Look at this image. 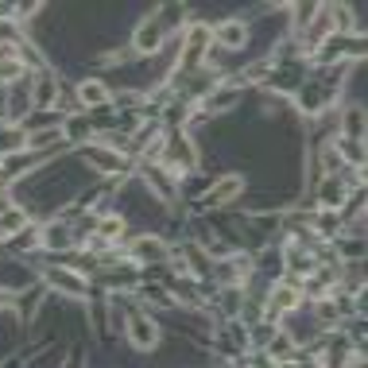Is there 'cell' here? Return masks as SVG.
<instances>
[{
  "label": "cell",
  "mask_w": 368,
  "mask_h": 368,
  "mask_svg": "<svg viewBox=\"0 0 368 368\" xmlns=\"http://www.w3.org/2000/svg\"><path fill=\"white\" fill-rule=\"evenodd\" d=\"M209 43H214V31H209L206 23H194V28L186 31V47H182V70L198 66L201 58H206Z\"/></svg>",
  "instance_id": "cell-1"
},
{
  "label": "cell",
  "mask_w": 368,
  "mask_h": 368,
  "mask_svg": "<svg viewBox=\"0 0 368 368\" xmlns=\"http://www.w3.org/2000/svg\"><path fill=\"white\" fill-rule=\"evenodd\" d=\"M128 334H132V345H136V349H152L155 341H159L155 322L144 318V314H132V318H128Z\"/></svg>",
  "instance_id": "cell-7"
},
{
  "label": "cell",
  "mask_w": 368,
  "mask_h": 368,
  "mask_svg": "<svg viewBox=\"0 0 368 368\" xmlns=\"http://www.w3.org/2000/svg\"><path fill=\"white\" fill-rule=\"evenodd\" d=\"M236 98H241V93L236 90H225V93H209L206 101H201V112H217V109H233L236 105ZM198 112V117H201Z\"/></svg>",
  "instance_id": "cell-14"
},
{
  "label": "cell",
  "mask_w": 368,
  "mask_h": 368,
  "mask_svg": "<svg viewBox=\"0 0 368 368\" xmlns=\"http://www.w3.org/2000/svg\"><path fill=\"white\" fill-rule=\"evenodd\" d=\"M85 159H90L98 171H105V174H120V171H128V159H125V155L109 152V147H101V144H90V147H85Z\"/></svg>",
  "instance_id": "cell-4"
},
{
  "label": "cell",
  "mask_w": 368,
  "mask_h": 368,
  "mask_svg": "<svg viewBox=\"0 0 368 368\" xmlns=\"http://www.w3.org/2000/svg\"><path fill=\"white\" fill-rule=\"evenodd\" d=\"M291 353H295V345L287 341V334H279L275 341H271V357H283V361H287Z\"/></svg>",
  "instance_id": "cell-20"
},
{
  "label": "cell",
  "mask_w": 368,
  "mask_h": 368,
  "mask_svg": "<svg viewBox=\"0 0 368 368\" xmlns=\"http://www.w3.org/2000/svg\"><path fill=\"white\" fill-rule=\"evenodd\" d=\"M78 101L82 105H105L109 101V90H105L101 82H82L78 85Z\"/></svg>",
  "instance_id": "cell-13"
},
{
  "label": "cell",
  "mask_w": 368,
  "mask_h": 368,
  "mask_svg": "<svg viewBox=\"0 0 368 368\" xmlns=\"http://www.w3.org/2000/svg\"><path fill=\"white\" fill-rule=\"evenodd\" d=\"M291 12H295V31H306V20H314L318 8H314V4H295Z\"/></svg>",
  "instance_id": "cell-19"
},
{
  "label": "cell",
  "mask_w": 368,
  "mask_h": 368,
  "mask_svg": "<svg viewBox=\"0 0 368 368\" xmlns=\"http://www.w3.org/2000/svg\"><path fill=\"white\" fill-rule=\"evenodd\" d=\"M51 101H55V85H51V78H43L39 93H35V105H51Z\"/></svg>",
  "instance_id": "cell-21"
},
{
  "label": "cell",
  "mask_w": 368,
  "mask_h": 368,
  "mask_svg": "<svg viewBox=\"0 0 368 368\" xmlns=\"http://www.w3.org/2000/svg\"><path fill=\"white\" fill-rule=\"evenodd\" d=\"M163 35H167V28L159 23V16H147V20L136 28V39H132V47L140 51V55H152V51H159Z\"/></svg>",
  "instance_id": "cell-3"
},
{
  "label": "cell",
  "mask_w": 368,
  "mask_h": 368,
  "mask_svg": "<svg viewBox=\"0 0 368 368\" xmlns=\"http://www.w3.org/2000/svg\"><path fill=\"white\" fill-rule=\"evenodd\" d=\"M39 244L43 248H70V233H66V225H47L43 229V236H39Z\"/></svg>",
  "instance_id": "cell-12"
},
{
  "label": "cell",
  "mask_w": 368,
  "mask_h": 368,
  "mask_svg": "<svg viewBox=\"0 0 368 368\" xmlns=\"http://www.w3.org/2000/svg\"><path fill=\"white\" fill-rule=\"evenodd\" d=\"M361 136H364V112H361V109H349L345 136H341V140H361Z\"/></svg>",
  "instance_id": "cell-17"
},
{
  "label": "cell",
  "mask_w": 368,
  "mask_h": 368,
  "mask_svg": "<svg viewBox=\"0 0 368 368\" xmlns=\"http://www.w3.org/2000/svg\"><path fill=\"white\" fill-rule=\"evenodd\" d=\"M47 283L55 287V291L70 295V299H85V291H90V287H85L74 271H63V268H51V271H47Z\"/></svg>",
  "instance_id": "cell-6"
},
{
  "label": "cell",
  "mask_w": 368,
  "mask_h": 368,
  "mask_svg": "<svg viewBox=\"0 0 368 368\" xmlns=\"http://www.w3.org/2000/svg\"><path fill=\"white\" fill-rule=\"evenodd\" d=\"M345 198H349V186L337 179V174H330V179L322 182V194H318L322 209H326V214H334V209H341V206H345Z\"/></svg>",
  "instance_id": "cell-8"
},
{
  "label": "cell",
  "mask_w": 368,
  "mask_h": 368,
  "mask_svg": "<svg viewBox=\"0 0 368 368\" xmlns=\"http://www.w3.org/2000/svg\"><path fill=\"white\" fill-rule=\"evenodd\" d=\"M132 256H136V260H163V244L152 241V236H144V241H136Z\"/></svg>",
  "instance_id": "cell-15"
},
{
  "label": "cell",
  "mask_w": 368,
  "mask_h": 368,
  "mask_svg": "<svg viewBox=\"0 0 368 368\" xmlns=\"http://www.w3.org/2000/svg\"><path fill=\"white\" fill-rule=\"evenodd\" d=\"M125 233V217H105V221H98V241H112V236Z\"/></svg>",
  "instance_id": "cell-16"
},
{
  "label": "cell",
  "mask_w": 368,
  "mask_h": 368,
  "mask_svg": "<svg viewBox=\"0 0 368 368\" xmlns=\"http://www.w3.org/2000/svg\"><path fill=\"white\" fill-rule=\"evenodd\" d=\"M58 140H63V128H51V132L28 136V147H47V144H58Z\"/></svg>",
  "instance_id": "cell-18"
},
{
  "label": "cell",
  "mask_w": 368,
  "mask_h": 368,
  "mask_svg": "<svg viewBox=\"0 0 368 368\" xmlns=\"http://www.w3.org/2000/svg\"><path fill=\"white\" fill-rule=\"evenodd\" d=\"M163 159L171 163L174 171H190L198 163V155H194V144H190L182 132H171V140H167V152H163Z\"/></svg>",
  "instance_id": "cell-2"
},
{
  "label": "cell",
  "mask_w": 368,
  "mask_h": 368,
  "mask_svg": "<svg viewBox=\"0 0 368 368\" xmlns=\"http://www.w3.org/2000/svg\"><path fill=\"white\" fill-rule=\"evenodd\" d=\"M299 299H303V291L295 283H279L275 291H271V299H268V318H275V314H291L295 306H299Z\"/></svg>",
  "instance_id": "cell-5"
},
{
  "label": "cell",
  "mask_w": 368,
  "mask_h": 368,
  "mask_svg": "<svg viewBox=\"0 0 368 368\" xmlns=\"http://www.w3.org/2000/svg\"><path fill=\"white\" fill-rule=\"evenodd\" d=\"M214 43L236 51V47H244V43H248V28H244V23H236V20H229V23H221V28H214Z\"/></svg>",
  "instance_id": "cell-9"
},
{
  "label": "cell",
  "mask_w": 368,
  "mask_h": 368,
  "mask_svg": "<svg viewBox=\"0 0 368 368\" xmlns=\"http://www.w3.org/2000/svg\"><path fill=\"white\" fill-rule=\"evenodd\" d=\"M23 225H28V214H23V209H4V214H0V236H16L23 229Z\"/></svg>",
  "instance_id": "cell-11"
},
{
  "label": "cell",
  "mask_w": 368,
  "mask_h": 368,
  "mask_svg": "<svg viewBox=\"0 0 368 368\" xmlns=\"http://www.w3.org/2000/svg\"><path fill=\"white\" fill-rule=\"evenodd\" d=\"M241 186H244V179L241 174H229V179H221V186H214L209 190V206H221V201H229L233 194H241Z\"/></svg>",
  "instance_id": "cell-10"
}]
</instances>
